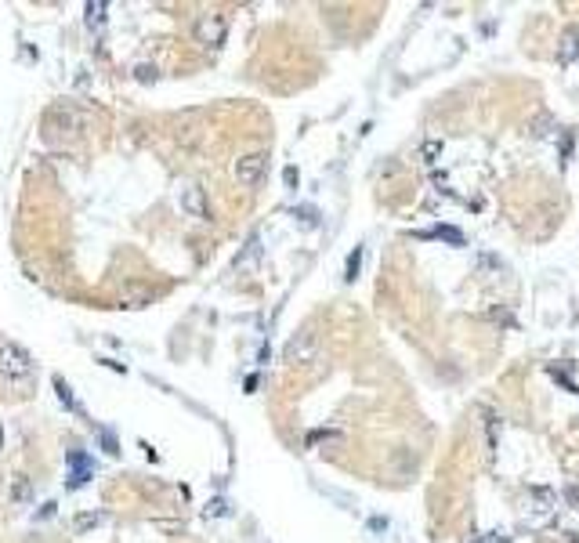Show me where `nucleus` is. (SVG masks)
Masks as SVG:
<instances>
[{"mask_svg":"<svg viewBox=\"0 0 579 543\" xmlns=\"http://www.w3.org/2000/svg\"><path fill=\"white\" fill-rule=\"evenodd\" d=\"M0 377H8V381H26V377H33V359H29V351H22V348L11 344V341H0Z\"/></svg>","mask_w":579,"mask_h":543,"instance_id":"f257e3e1","label":"nucleus"},{"mask_svg":"<svg viewBox=\"0 0 579 543\" xmlns=\"http://www.w3.org/2000/svg\"><path fill=\"white\" fill-rule=\"evenodd\" d=\"M315 355H319V333H315L312 326L297 330L293 337L286 341V348H283V359L293 362V366H308Z\"/></svg>","mask_w":579,"mask_h":543,"instance_id":"f03ea898","label":"nucleus"},{"mask_svg":"<svg viewBox=\"0 0 579 543\" xmlns=\"http://www.w3.org/2000/svg\"><path fill=\"white\" fill-rule=\"evenodd\" d=\"M265 171H268V156H265V153H250V156H243V160H235V181H239L243 189L261 185Z\"/></svg>","mask_w":579,"mask_h":543,"instance_id":"7ed1b4c3","label":"nucleus"},{"mask_svg":"<svg viewBox=\"0 0 579 543\" xmlns=\"http://www.w3.org/2000/svg\"><path fill=\"white\" fill-rule=\"evenodd\" d=\"M225 33H228V26H225V18L221 15H203L200 22H196V40L203 48H221L225 44Z\"/></svg>","mask_w":579,"mask_h":543,"instance_id":"20e7f679","label":"nucleus"},{"mask_svg":"<svg viewBox=\"0 0 579 543\" xmlns=\"http://www.w3.org/2000/svg\"><path fill=\"white\" fill-rule=\"evenodd\" d=\"M181 211L192 214V218H210V206H207V192L200 189V185H188V189H181Z\"/></svg>","mask_w":579,"mask_h":543,"instance_id":"39448f33","label":"nucleus"},{"mask_svg":"<svg viewBox=\"0 0 579 543\" xmlns=\"http://www.w3.org/2000/svg\"><path fill=\"white\" fill-rule=\"evenodd\" d=\"M51 127H62V134H76L83 127V120H80V113H69V109H51L48 113V131Z\"/></svg>","mask_w":579,"mask_h":543,"instance_id":"423d86ee","label":"nucleus"},{"mask_svg":"<svg viewBox=\"0 0 579 543\" xmlns=\"http://www.w3.org/2000/svg\"><path fill=\"white\" fill-rule=\"evenodd\" d=\"M69 464H73V478H69V486H83V482L91 478V471H95V464H91L83 453H69Z\"/></svg>","mask_w":579,"mask_h":543,"instance_id":"0eeeda50","label":"nucleus"},{"mask_svg":"<svg viewBox=\"0 0 579 543\" xmlns=\"http://www.w3.org/2000/svg\"><path fill=\"white\" fill-rule=\"evenodd\" d=\"M105 11H109V4H105V0H91V4L83 8V15H88V22H91L95 29L105 26Z\"/></svg>","mask_w":579,"mask_h":543,"instance_id":"6e6552de","label":"nucleus"},{"mask_svg":"<svg viewBox=\"0 0 579 543\" xmlns=\"http://www.w3.org/2000/svg\"><path fill=\"white\" fill-rule=\"evenodd\" d=\"M575 29H565V36H561V62H572L575 55H579V48H575Z\"/></svg>","mask_w":579,"mask_h":543,"instance_id":"1a4fd4ad","label":"nucleus"},{"mask_svg":"<svg viewBox=\"0 0 579 543\" xmlns=\"http://www.w3.org/2000/svg\"><path fill=\"white\" fill-rule=\"evenodd\" d=\"M73 526H76V533H88V529H95V526H102V514H76V521H73Z\"/></svg>","mask_w":579,"mask_h":543,"instance_id":"9d476101","label":"nucleus"},{"mask_svg":"<svg viewBox=\"0 0 579 543\" xmlns=\"http://www.w3.org/2000/svg\"><path fill=\"white\" fill-rule=\"evenodd\" d=\"M55 391H58V399L66 402V409H76V399H73V391H69V384L62 381V377H55Z\"/></svg>","mask_w":579,"mask_h":543,"instance_id":"9b49d317","label":"nucleus"},{"mask_svg":"<svg viewBox=\"0 0 579 543\" xmlns=\"http://www.w3.org/2000/svg\"><path fill=\"white\" fill-rule=\"evenodd\" d=\"M15 500H18V504L33 500V486H29V478H18V482H15Z\"/></svg>","mask_w":579,"mask_h":543,"instance_id":"f8f14e48","label":"nucleus"},{"mask_svg":"<svg viewBox=\"0 0 579 543\" xmlns=\"http://www.w3.org/2000/svg\"><path fill=\"white\" fill-rule=\"evenodd\" d=\"M358 265H362V246H355L351 254H348V272H344V279H355V276H358Z\"/></svg>","mask_w":579,"mask_h":543,"instance_id":"ddd939ff","label":"nucleus"},{"mask_svg":"<svg viewBox=\"0 0 579 543\" xmlns=\"http://www.w3.org/2000/svg\"><path fill=\"white\" fill-rule=\"evenodd\" d=\"M438 153H442V141H427L424 149H420V156H424L427 163H435V156H438Z\"/></svg>","mask_w":579,"mask_h":543,"instance_id":"4468645a","label":"nucleus"},{"mask_svg":"<svg viewBox=\"0 0 579 543\" xmlns=\"http://www.w3.org/2000/svg\"><path fill=\"white\" fill-rule=\"evenodd\" d=\"M134 76H138L141 83H148V80H156V69H153V66H138V69H134Z\"/></svg>","mask_w":579,"mask_h":543,"instance_id":"2eb2a0df","label":"nucleus"},{"mask_svg":"<svg viewBox=\"0 0 579 543\" xmlns=\"http://www.w3.org/2000/svg\"><path fill=\"white\" fill-rule=\"evenodd\" d=\"M293 214H301V221H305L308 228H315V221H319V218H315V211H312V206H301V211H293Z\"/></svg>","mask_w":579,"mask_h":543,"instance_id":"dca6fc26","label":"nucleus"},{"mask_svg":"<svg viewBox=\"0 0 579 543\" xmlns=\"http://www.w3.org/2000/svg\"><path fill=\"white\" fill-rule=\"evenodd\" d=\"M207 514H214V518H218V514H225V500H214V504L207 507Z\"/></svg>","mask_w":579,"mask_h":543,"instance_id":"f3484780","label":"nucleus"},{"mask_svg":"<svg viewBox=\"0 0 579 543\" xmlns=\"http://www.w3.org/2000/svg\"><path fill=\"white\" fill-rule=\"evenodd\" d=\"M482 543H507V536H503V533H489Z\"/></svg>","mask_w":579,"mask_h":543,"instance_id":"a211bd4d","label":"nucleus"},{"mask_svg":"<svg viewBox=\"0 0 579 543\" xmlns=\"http://www.w3.org/2000/svg\"><path fill=\"white\" fill-rule=\"evenodd\" d=\"M102 442H105V453H116V449H120V446L113 442V438H109V435H102Z\"/></svg>","mask_w":579,"mask_h":543,"instance_id":"6ab92c4d","label":"nucleus"},{"mask_svg":"<svg viewBox=\"0 0 579 543\" xmlns=\"http://www.w3.org/2000/svg\"><path fill=\"white\" fill-rule=\"evenodd\" d=\"M0 446H4V431H0Z\"/></svg>","mask_w":579,"mask_h":543,"instance_id":"aec40b11","label":"nucleus"}]
</instances>
